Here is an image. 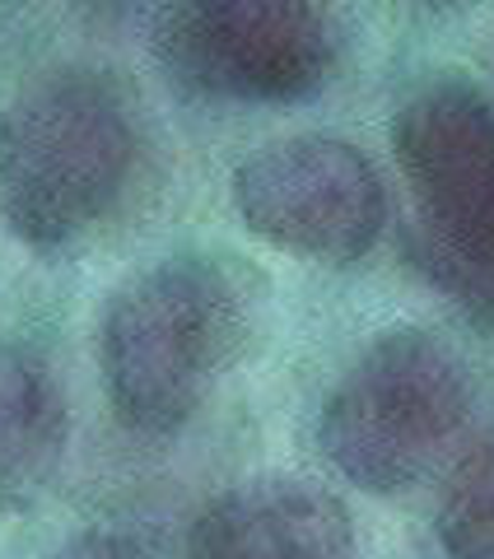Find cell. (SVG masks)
Returning <instances> with one entry per match:
<instances>
[{"label":"cell","instance_id":"obj_9","mask_svg":"<svg viewBox=\"0 0 494 559\" xmlns=\"http://www.w3.org/2000/svg\"><path fill=\"white\" fill-rule=\"evenodd\" d=\"M434 532L452 559H494V429L452 466Z\"/></svg>","mask_w":494,"mask_h":559},{"label":"cell","instance_id":"obj_8","mask_svg":"<svg viewBox=\"0 0 494 559\" xmlns=\"http://www.w3.org/2000/svg\"><path fill=\"white\" fill-rule=\"evenodd\" d=\"M70 415L47 364L0 341V513L33 509L66 462Z\"/></svg>","mask_w":494,"mask_h":559},{"label":"cell","instance_id":"obj_7","mask_svg":"<svg viewBox=\"0 0 494 559\" xmlns=\"http://www.w3.org/2000/svg\"><path fill=\"white\" fill-rule=\"evenodd\" d=\"M191 559H350L355 522L331 489L257 476L224 489L191 522Z\"/></svg>","mask_w":494,"mask_h":559},{"label":"cell","instance_id":"obj_5","mask_svg":"<svg viewBox=\"0 0 494 559\" xmlns=\"http://www.w3.org/2000/svg\"><path fill=\"white\" fill-rule=\"evenodd\" d=\"M158 57L224 103H298L331 80L341 33L322 0H173Z\"/></svg>","mask_w":494,"mask_h":559},{"label":"cell","instance_id":"obj_6","mask_svg":"<svg viewBox=\"0 0 494 559\" xmlns=\"http://www.w3.org/2000/svg\"><path fill=\"white\" fill-rule=\"evenodd\" d=\"M234 210L261 242L308 261H360L387 224L378 168L350 140L290 135L234 173Z\"/></svg>","mask_w":494,"mask_h":559},{"label":"cell","instance_id":"obj_4","mask_svg":"<svg viewBox=\"0 0 494 559\" xmlns=\"http://www.w3.org/2000/svg\"><path fill=\"white\" fill-rule=\"evenodd\" d=\"M467 415L471 378L457 349L425 326H392L331 388L317 443L350 485L401 495L457 443Z\"/></svg>","mask_w":494,"mask_h":559},{"label":"cell","instance_id":"obj_1","mask_svg":"<svg viewBox=\"0 0 494 559\" xmlns=\"http://www.w3.org/2000/svg\"><path fill=\"white\" fill-rule=\"evenodd\" d=\"M252 285L228 257L178 252L136 271L103 308L98 364L121 425L178 433L238 359Z\"/></svg>","mask_w":494,"mask_h":559},{"label":"cell","instance_id":"obj_2","mask_svg":"<svg viewBox=\"0 0 494 559\" xmlns=\"http://www.w3.org/2000/svg\"><path fill=\"white\" fill-rule=\"evenodd\" d=\"M140 135L98 70H51L0 117V219L38 252L90 238L131 191Z\"/></svg>","mask_w":494,"mask_h":559},{"label":"cell","instance_id":"obj_11","mask_svg":"<svg viewBox=\"0 0 494 559\" xmlns=\"http://www.w3.org/2000/svg\"><path fill=\"white\" fill-rule=\"evenodd\" d=\"M430 5H452V0H430Z\"/></svg>","mask_w":494,"mask_h":559},{"label":"cell","instance_id":"obj_3","mask_svg":"<svg viewBox=\"0 0 494 559\" xmlns=\"http://www.w3.org/2000/svg\"><path fill=\"white\" fill-rule=\"evenodd\" d=\"M392 150L415 197V266L494 326V103L457 75L420 84L392 121Z\"/></svg>","mask_w":494,"mask_h":559},{"label":"cell","instance_id":"obj_10","mask_svg":"<svg viewBox=\"0 0 494 559\" xmlns=\"http://www.w3.org/2000/svg\"><path fill=\"white\" fill-rule=\"evenodd\" d=\"M47 559H154L145 546H136L131 536H117V532H84V536H70L66 546H57Z\"/></svg>","mask_w":494,"mask_h":559}]
</instances>
